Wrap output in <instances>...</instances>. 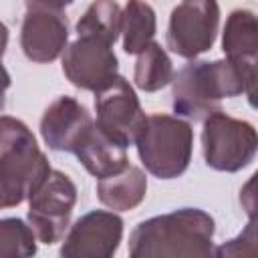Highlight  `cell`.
I'll list each match as a JSON object with an SVG mask.
<instances>
[{"instance_id": "20", "label": "cell", "mask_w": 258, "mask_h": 258, "mask_svg": "<svg viewBox=\"0 0 258 258\" xmlns=\"http://www.w3.org/2000/svg\"><path fill=\"white\" fill-rule=\"evenodd\" d=\"M75 0H26V8H44V10H62Z\"/></svg>"}, {"instance_id": "19", "label": "cell", "mask_w": 258, "mask_h": 258, "mask_svg": "<svg viewBox=\"0 0 258 258\" xmlns=\"http://www.w3.org/2000/svg\"><path fill=\"white\" fill-rule=\"evenodd\" d=\"M36 254V236L18 218L0 220V258H24Z\"/></svg>"}, {"instance_id": "15", "label": "cell", "mask_w": 258, "mask_h": 258, "mask_svg": "<svg viewBox=\"0 0 258 258\" xmlns=\"http://www.w3.org/2000/svg\"><path fill=\"white\" fill-rule=\"evenodd\" d=\"M145 194H147V177L135 165H127L123 171L103 177L97 183L99 202L117 212H127L137 208L143 202Z\"/></svg>"}, {"instance_id": "13", "label": "cell", "mask_w": 258, "mask_h": 258, "mask_svg": "<svg viewBox=\"0 0 258 258\" xmlns=\"http://www.w3.org/2000/svg\"><path fill=\"white\" fill-rule=\"evenodd\" d=\"M91 125L93 119L87 107L75 97L64 95L46 107L40 119V135L50 149L73 153Z\"/></svg>"}, {"instance_id": "7", "label": "cell", "mask_w": 258, "mask_h": 258, "mask_svg": "<svg viewBox=\"0 0 258 258\" xmlns=\"http://www.w3.org/2000/svg\"><path fill=\"white\" fill-rule=\"evenodd\" d=\"M220 26L218 0H181L167 26V48L183 58H196L210 50Z\"/></svg>"}, {"instance_id": "17", "label": "cell", "mask_w": 258, "mask_h": 258, "mask_svg": "<svg viewBox=\"0 0 258 258\" xmlns=\"http://www.w3.org/2000/svg\"><path fill=\"white\" fill-rule=\"evenodd\" d=\"M121 14L123 12L115 0H95L77 22V34L115 44L121 34Z\"/></svg>"}, {"instance_id": "8", "label": "cell", "mask_w": 258, "mask_h": 258, "mask_svg": "<svg viewBox=\"0 0 258 258\" xmlns=\"http://www.w3.org/2000/svg\"><path fill=\"white\" fill-rule=\"evenodd\" d=\"M95 125L103 129L109 137L119 141L123 147L135 143L145 123V113L133 87L119 75L113 83L95 93Z\"/></svg>"}, {"instance_id": "2", "label": "cell", "mask_w": 258, "mask_h": 258, "mask_svg": "<svg viewBox=\"0 0 258 258\" xmlns=\"http://www.w3.org/2000/svg\"><path fill=\"white\" fill-rule=\"evenodd\" d=\"M173 111L179 117L202 121L220 109L222 99L246 95L248 83L244 75L226 60H191L171 79Z\"/></svg>"}, {"instance_id": "9", "label": "cell", "mask_w": 258, "mask_h": 258, "mask_svg": "<svg viewBox=\"0 0 258 258\" xmlns=\"http://www.w3.org/2000/svg\"><path fill=\"white\" fill-rule=\"evenodd\" d=\"M111 46L113 44L93 36H79L71 46L64 48V77L83 91H101L115 81L119 71V62Z\"/></svg>"}, {"instance_id": "3", "label": "cell", "mask_w": 258, "mask_h": 258, "mask_svg": "<svg viewBox=\"0 0 258 258\" xmlns=\"http://www.w3.org/2000/svg\"><path fill=\"white\" fill-rule=\"evenodd\" d=\"M50 173L32 131L14 117H0V210L22 204Z\"/></svg>"}, {"instance_id": "12", "label": "cell", "mask_w": 258, "mask_h": 258, "mask_svg": "<svg viewBox=\"0 0 258 258\" xmlns=\"http://www.w3.org/2000/svg\"><path fill=\"white\" fill-rule=\"evenodd\" d=\"M222 48L226 58L244 75L248 83V101L254 107L256 97V56H258V22L252 10H234L224 26Z\"/></svg>"}, {"instance_id": "18", "label": "cell", "mask_w": 258, "mask_h": 258, "mask_svg": "<svg viewBox=\"0 0 258 258\" xmlns=\"http://www.w3.org/2000/svg\"><path fill=\"white\" fill-rule=\"evenodd\" d=\"M173 79V64L167 56V52L157 44L151 42L139 52V58L135 62V85L145 93H155L169 85Z\"/></svg>"}, {"instance_id": "11", "label": "cell", "mask_w": 258, "mask_h": 258, "mask_svg": "<svg viewBox=\"0 0 258 258\" xmlns=\"http://www.w3.org/2000/svg\"><path fill=\"white\" fill-rule=\"evenodd\" d=\"M69 40L67 16L62 10L32 8L20 28V46L32 62H52L60 56Z\"/></svg>"}, {"instance_id": "10", "label": "cell", "mask_w": 258, "mask_h": 258, "mask_svg": "<svg viewBox=\"0 0 258 258\" xmlns=\"http://www.w3.org/2000/svg\"><path fill=\"white\" fill-rule=\"evenodd\" d=\"M123 238V220L105 210L81 216L67 234L60 256L64 258H109Z\"/></svg>"}, {"instance_id": "14", "label": "cell", "mask_w": 258, "mask_h": 258, "mask_svg": "<svg viewBox=\"0 0 258 258\" xmlns=\"http://www.w3.org/2000/svg\"><path fill=\"white\" fill-rule=\"evenodd\" d=\"M73 153L79 157L85 169L97 179L115 175L129 165L127 147H123L119 141L109 137L103 129H99L95 121L87 129V133L81 137Z\"/></svg>"}, {"instance_id": "16", "label": "cell", "mask_w": 258, "mask_h": 258, "mask_svg": "<svg viewBox=\"0 0 258 258\" xmlns=\"http://www.w3.org/2000/svg\"><path fill=\"white\" fill-rule=\"evenodd\" d=\"M157 28L153 8L143 0H127L121 14L123 50L127 54H139L145 46L153 42Z\"/></svg>"}, {"instance_id": "5", "label": "cell", "mask_w": 258, "mask_h": 258, "mask_svg": "<svg viewBox=\"0 0 258 258\" xmlns=\"http://www.w3.org/2000/svg\"><path fill=\"white\" fill-rule=\"evenodd\" d=\"M202 145L208 167L234 173L250 165L256 155L258 137L252 123L218 109L204 119Z\"/></svg>"}, {"instance_id": "1", "label": "cell", "mask_w": 258, "mask_h": 258, "mask_svg": "<svg viewBox=\"0 0 258 258\" xmlns=\"http://www.w3.org/2000/svg\"><path fill=\"white\" fill-rule=\"evenodd\" d=\"M133 258L214 256V218L198 208H181L141 222L129 236Z\"/></svg>"}, {"instance_id": "6", "label": "cell", "mask_w": 258, "mask_h": 258, "mask_svg": "<svg viewBox=\"0 0 258 258\" xmlns=\"http://www.w3.org/2000/svg\"><path fill=\"white\" fill-rule=\"evenodd\" d=\"M28 226L42 244L58 242L71 222L77 202V187L69 175L50 169L44 181L28 196Z\"/></svg>"}, {"instance_id": "22", "label": "cell", "mask_w": 258, "mask_h": 258, "mask_svg": "<svg viewBox=\"0 0 258 258\" xmlns=\"http://www.w3.org/2000/svg\"><path fill=\"white\" fill-rule=\"evenodd\" d=\"M6 44H8V28H6V24H4V22H0V58L4 56Z\"/></svg>"}, {"instance_id": "21", "label": "cell", "mask_w": 258, "mask_h": 258, "mask_svg": "<svg viewBox=\"0 0 258 258\" xmlns=\"http://www.w3.org/2000/svg\"><path fill=\"white\" fill-rule=\"evenodd\" d=\"M8 87H10V75H8V71L4 69L2 58H0V111L4 109V103H6L4 93H6V89H8Z\"/></svg>"}, {"instance_id": "4", "label": "cell", "mask_w": 258, "mask_h": 258, "mask_svg": "<svg viewBox=\"0 0 258 258\" xmlns=\"http://www.w3.org/2000/svg\"><path fill=\"white\" fill-rule=\"evenodd\" d=\"M145 169L159 179L179 177L191 159V125L171 115H149L135 139Z\"/></svg>"}]
</instances>
